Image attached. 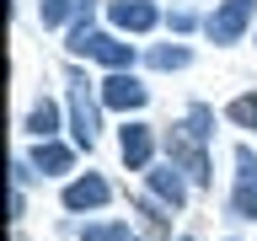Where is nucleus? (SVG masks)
I'll use <instances>...</instances> for the list:
<instances>
[{
	"label": "nucleus",
	"instance_id": "nucleus-1",
	"mask_svg": "<svg viewBox=\"0 0 257 241\" xmlns=\"http://www.w3.org/2000/svg\"><path fill=\"white\" fill-rule=\"evenodd\" d=\"M204 140H209V107L198 102V107L188 112V124H182V129H172V140H166L172 161L193 177V182H209V156H204Z\"/></svg>",
	"mask_w": 257,
	"mask_h": 241
},
{
	"label": "nucleus",
	"instance_id": "nucleus-2",
	"mask_svg": "<svg viewBox=\"0 0 257 241\" xmlns=\"http://www.w3.org/2000/svg\"><path fill=\"white\" fill-rule=\"evenodd\" d=\"M252 11H257V0H220L214 16L204 22V32L214 43H241V32L252 27Z\"/></svg>",
	"mask_w": 257,
	"mask_h": 241
},
{
	"label": "nucleus",
	"instance_id": "nucleus-3",
	"mask_svg": "<svg viewBox=\"0 0 257 241\" xmlns=\"http://www.w3.org/2000/svg\"><path fill=\"white\" fill-rule=\"evenodd\" d=\"M230 214L257 220V156L241 145L236 150V193H230Z\"/></svg>",
	"mask_w": 257,
	"mask_h": 241
},
{
	"label": "nucleus",
	"instance_id": "nucleus-4",
	"mask_svg": "<svg viewBox=\"0 0 257 241\" xmlns=\"http://www.w3.org/2000/svg\"><path fill=\"white\" fill-rule=\"evenodd\" d=\"M145 96H150V91H145L140 80L128 75V70H112V75L102 80V102H107L112 112H140V107H145Z\"/></svg>",
	"mask_w": 257,
	"mask_h": 241
},
{
	"label": "nucleus",
	"instance_id": "nucleus-5",
	"mask_svg": "<svg viewBox=\"0 0 257 241\" xmlns=\"http://www.w3.org/2000/svg\"><path fill=\"white\" fill-rule=\"evenodd\" d=\"M70 54H91V59H102L107 70H128V64H134V48L118 43V38H107V32H86Z\"/></svg>",
	"mask_w": 257,
	"mask_h": 241
},
{
	"label": "nucleus",
	"instance_id": "nucleus-6",
	"mask_svg": "<svg viewBox=\"0 0 257 241\" xmlns=\"http://www.w3.org/2000/svg\"><path fill=\"white\" fill-rule=\"evenodd\" d=\"M118 150H123V166L145 172L150 156H156V134H150V124H128L123 134H118Z\"/></svg>",
	"mask_w": 257,
	"mask_h": 241
},
{
	"label": "nucleus",
	"instance_id": "nucleus-7",
	"mask_svg": "<svg viewBox=\"0 0 257 241\" xmlns=\"http://www.w3.org/2000/svg\"><path fill=\"white\" fill-rule=\"evenodd\" d=\"M112 27H123V32H150L161 22V11L150 6V0H112Z\"/></svg>",
	"mask_w": 257,
	"mask_h": 241
},
{
	"label": "nucleus",
	"instance_id": "nucleus-8",
	"mask_svg": "<svg viewBox=\"0 0 257 241\" xmlns=\"http://www.w3.org/2000/svg\"><path fill=\"white\" fill-rule=\"evenodd\" d=\"M107 182H102V177L96 172H86V177H75V182H70V188H64V209H102L107 204Z\"/></svg>",
	"mask_w": 257,
	"mask_h": 241
},
{
	"label": "nucleus",
	"instance_id": "nucleus-9",
	"mask_svg": "<svg viewBox=\"0 0 257 241\" xmlns=\"http://www.w3.org/2000/svg\"><path fill=\"white\" fill-rule=\"evenodd\" d=\"M177 172H182L177 161H166V166H156V172H150V188H156V193H161V198H166L172 209H182V204H188V182H182Z\"/></svg>",
	"mask_w": 257,
	"mask_h": 241
},
{
	"label": "nucleus",
	"instance_id": "nucleus-10",
	"mask_svg": "<svg viewBox=\"0 0 257 241\" xmlns=\"http://www.w3.org/2000/svg\"><path fill=\"white\" fill-rule=\"evenodd\" d=\"M70 118H75V140L91 150V140H96V107H91V96H86V86L70 91Z\"/></svg>",
	"mask_w": 257,
	"mask_h": 241
},
{
	"label": "nucleus",
	"instance_id": "nucleus-11",
	"mask_svg": "<svg viewBox=\"0 0 257 241\" xmlns=\"http://www.w3.org/2000/svg\"><path fill=\"white\" fill-rule=\"evenodd\" d=\"M70 161H75V156H70L64 145L43 140V145H38V156H32V166H38V172H43V177H59V172H70Z\"/></svg>",
	"mask_w": 257,
	"mask_h": 241
},
{
	"label": "nucleus",
	"instance_id": "nucleus-12",
	"mask_svg": "<svg viewBox=\"0 0 257 241\" xmlns=\"http://www.w3.org/2000/svg\"><path fill=\"white\" fill-rule=\"evenodd\" d=\"M70 16H91V0H43V27H59Z\"/></svg>",
	"mask_w": 257,
	"mask_h": 241
},
{
	"label": "nucleus",
	"instance_id": "nucleus-13",
	"mask_svg": "<svg viewBox=\"0 0 257 241\" xmlns=\"http://www.w3.org/2000/svg\"><path fill=\"white\" fill-rule=\"evenodd\" d=\"M54 129H59V107H54V102H38V107L27 112V134H38V140H54Z\"/></svg>",
	"mask_w": 257,
	"mask_h": 241
},
{
	"label": "nucleus",
	"instance_id": "nucleus-14",
	"mask_svg": "<svg viewBox=\"0 0 257 241\" xmlns=\"http://www.w3.org/2000/svg\"><path fill=\"white\" fill-rule=\"evenodd\" d=\"M193 54L182 43H161V48H150V64H156V70H182V64H188Z\"/></svg>",
	"mask_w": 257,
	"mask_h": 241
},
{
	"label": "nucleus",
	"instance_id": "nucleus-15",
	"mask_svg": "<svg viewBox=\"0 0 257 241\" xmlns=\"http://www.w3.org/2000/svg\"><path fill=\"white\" fill-rule=\"evenodd\" d=\"M230 124H241V129H257V96L246 91V96H236V102H230Z\"/></svg>",
	"mask_w": 257,
	"mask_h": 241
},
{
	"label": "nucleus",
	"instance_id": "nucleus-16",
	"mask_svg": "<svg viewBox=\"0 0 257 241\" xmlns=\"http://www.w3.org/2000/svg\"><path fill=\"white\" fill-rule=\"evenodd\" d=\"M80 241H128V225H118V220H107V225H86V236Z\"/></svg>",
	"mask_w": 257,
	"mask_h": 241
}]
</instances>
